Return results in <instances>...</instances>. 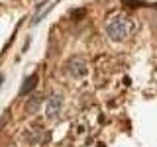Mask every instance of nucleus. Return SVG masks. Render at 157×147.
Instances as JSON below:
<instances>
[{"label": "nucleus", "instance_id": "nucleus-1", "mask_svg": "<svg viewBox=\"0 0 157 147\" xmlns=\"http://www.w3.org/2000/svg\"><path fill=\"white\" fill-rule=\"evenodd\" d=\"M130 32H132V24H130V20L126 16H122V14L112 16L106 24V33L112 41H122V39H126L130 36Z\"/></svg>", "mask_w": 157, "mask_h": 147}, {"label": "nucleus", "instance_id": "nucleus-2", "mask_svg": "<svg viewBox=\"0 0 157 147\" xmlns=\"http://www.w3.org/2000/svg\"><path fill=\"white\" fill-rule=\"evenodd\" d=\"M65 71H67V75L73 77V78H82L88 73V63L82 57H73V59L67 61Z\"/></svg>", "mask_w": 157, "mask_h": 147}, {"label": "nucleus", "instance_id": "nucleus-3", "mask_svg": "<svg viewBox=\"0 0 157 147\" xmlns=\"http://www.w3.org/2000/svg\"><path fill=\"white\" fill-rule=\"evenodd\" d=\"M61 108H63V98L61 94H51L47 98V110H45V114L49 120H55V118L61 114Z\"/></svg>", "mask_w": 157, "mask_h": 147}, {"label": "nucleus", "instance_id": "nucleus-4", "mask_svg": "<svg viewBox=\"0 0 157 147\" xmlns=\"http://www.w3.org/2000/svg\"><path fill=\"white\" fill-rule=\"evenodd\" d=\"M24 137H26V141L29 145H39V143H45V141L49 139V134L43 130V127H36V130L28 131Z\"/></svg>", "mask_w": 157, "mask_h": 147}, {"label": "nucleus", "instance_id": "nucleus-5", "mask_svg": "<svg viewBox=\"0 0 157 147\" xmlns=\"http://www.w3.org/2000/svg\"><path fill=\"white\" fill-rule=\"evenodd\" d=\"M37 81H39V77H37V73H33V75H29L26 81H24V85H22V88H20V94H29V92L33 90V88L37 86Z\"/></svg>", "mask_w": 157, "mask_h": 147}, {"label": "nucleus", "instance_id": "nucleus-6", "mask_svg": "<svg viewBox=\"0 0 157 147\" xmlns=\"http://www.w3.org/2000/svg\"><path fill=\"white\" fill-rule=\"evenodd\" d=\"M41 102H43L41 96H32L28 100V104H26V112H28V114H36L39 108H41Z\"/></svg>", "mask_w": 157, "mask_h": 147}, {"label": "nucleus", "instance_id": "nucleus-7", "mask_svg": "<svg viewBox=\"0 0 157 147\" xmlns=\"http://www.w3.org/2000/svg\"><path fill=\"white\" fill-rule=\"evenodd\" d=\"M85 14H86V10H85V8H81V10H73V12H71V18L78 22V20L85 18Z\"/></svg>", "mask_w": 157, "mask_h": 147}, {"label": "nucleus", "instance_id": "nucleus-8", "mask_svg": "<svg viewBox=\"0 0 157 147\" xmlns=\"http://www.w3.org/2000/svg\"><path fill=\"white\" fill-rule=\"evenodd\" d=\"M51 8H53V2H47V8H45V10H43V12H39V14H37V16H36V18H33V24H37V22H39V20H41V18H45V14H47V12H49V10H51Z\"/></svg>", "mask_w": 157, "mask_h": 147}, {"label": "nucleus", "instance_id": "nucleus-9", "mask_svg": "<svg viewBox=\"0 0 157 147\" xmlns=\"http://www.w3.org/2000/svg\"><path fill=\"white\" fill-rule=\"evenodd\" d=\"M124 2H128L130 6H144V2H141V0H124Z\"/></svg>", "mask_w": 157, "mask_h": 147}, {"label": "nucleus", "instance_id": "nucleus-10", "mask_svg": "<svg viewBox=\"0 0 157 147\" xmlns=\"http://www.w3.org/2000/svg\"><path fill=\"white\" fill-rule=\"evenodd\" d=\"M0 82H2V75H0Z\"/></svg>", "mask_w": 157, "mask_h": 147}]
</instances>
